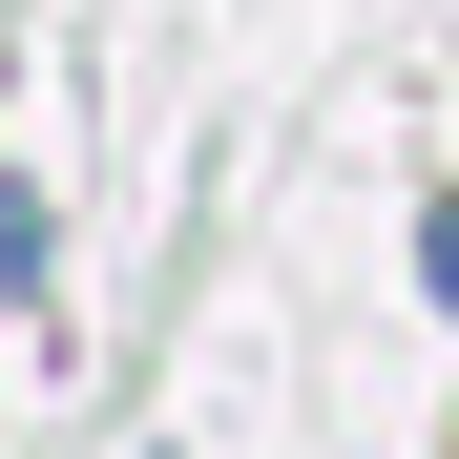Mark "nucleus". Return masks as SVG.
<instances>
[{
    "label": "nucleus",
    "mask_w": 459,
    "mask_h": 459,
    "mask_svg": "<svg viewBox=\"0 0 459 459\" xmlns=\"http://www.w3.org/2000/svg\"><path fill=\"white\" fill-rule=\"evenodd\" d=\"M418 272H438V292H459V209H438V230H418Z\"/></svg>",
    "instance_id": "1"
}]
</instances>
